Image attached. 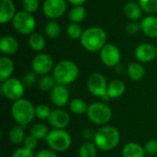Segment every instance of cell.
<instances>
[{"label":"cell","mask_w":157,"mask_h":157,"mask_svg":"<svg viewBox=\"0 0 157 157\" xmlns=\"http://www.w3.org/2000/svg\"><path fill=\"white\" fill-rule=\"evenodd\" d=\"M120 132L117 128L110 125H104L98 129L93 140L97 147L104 152H109L116 148L120 144Z\"/></svg>","instance_id":"obj_1"},{"label":"cell","mask_w":157,"mask_h":157,"mask_svg":"<svg viewBox=\"0 0 157 157\" xmlns=\"http://www.w3.org/2000/svg\"><path fill=\"white\" fill-rule=\"evenodd\" d=\"M80 43L89 52H100L107 44V33L100 27H90L84 30L80 38Z\"/></svg>","instance_id":"obj_2"},{"label":"cell","mask_w":157,"mask_h":157,"mask_svg":"<svg viewBox=\"0 0 157 157\" xmlns=\"http://www.w3.org/2000/svg\"><path fill=\"white\" fill-rule=\"evenodd\" d=\"M35 106L28 99L21 98L13 102L11 107V116L17 125L24 129L32 122L35 114Z\"/></svg>","instance_id":"obj_3"},{"label":"cell","mask_w":157,"mask_h":157,"mask_svg":"<svg viewBox=\"0 0 157 157\" xmlns=\"http://www.w3.org/2000/svg\"><path fill=\"white\" fill-rule=\"evenodd\" d=\"M79 75L78 65L71 60H62L57 63L52 71L56 84L67 86L75 82Z\"/></svg>","instance_id":"obj_4"},{"label":"cell","mask_w":157,"mask_h":157,"mask_svg":"<svg viewBox=\"0 0 157 157\" xmlns=\"http://www.w3.org/2000/svg\"><path fill=\"white\" fill-rule=\"evenodd\" d=\"M50 149L56 153H63L72 145V137L64 129H52L45 139Z\"/></svg>","instance_id":"obj_5"},{"label":"cell","mask_w":157,"mask_h":157,"mask_svg":"<svg viewBox=\"0 0 157 157\" xmlns=\"http://www.w3.org/2000/svg\"><path fill=\"white\" fill-rule=\"evenodd\" d=\"M86 116L92 123L104 126L110 121L112 110L104 102H94L89 105Z\"/></svg>","instance_id":"obj_6"},{"label":"cell","mask_w":157,"mask_h":157,"mask_svg":"<svg viewBox=\"0 0 157 157\" xmlns=\"http://www.w3.org/2000/svg\"><path fill=\"white\" fill-rule=\"evenodd\" d=\"M12 22V26L16 31L23 35H30L36 28V20L32 14L24 10L17 12Z\"/></svg>","instance_id":"obj_7"},{"label":"cell","mask_w":157,"mask_h":157,"mask_svg":"<svg viewBox=\"0 0 157 157\" xmlns=\"http://www.w3.org/2000/svg\"><path fill=\"white\" fill-rule=\"evenodd\" d=\"M2 95L13 102L21 99L25 93V86L21 80L11 77L1 84Z\"/></svg>","instance_id":"obj_8"},{"label":"cell","mask_w":157,"mask_h":157,"mask_svg":"<svg viewBox=\"0 0 157 157\" xmlns=\"http://www.w3.org/2000/svg\"><path fill=\"white\" fill-rule=\"evenodd\" d=\"M54 61L52 57L48 53L40 52L31 62V69L37 75H49L54 68Z\"/></svg>","instance_id":"obj_9"},{"label":"cell","mask_w":157,"mask_h":157,"mask_svg":"<svg viewBox=\"0 0 157 157\" xmlns=\"http://www.w3.org/2000/svg\"><path fill=\"white\" fill-rule=\"evenodd\" d=\"M109 83L104 75L100 73H93L89 75L86 81L88 91L95 97L102 98L107 94Z\"/></svg>","instance_id":"obj_10"},{"label":"cell","mask_w":157,"mask_h":157,"mask_svg":"<svg viewBox=\"0 0 157 157\" xmlns=\"http://www.w3.org/2000/svg\"><path fill=\"white\" fill-rule=\"evenodd\" d=\"M99 58L104 65L108 67H116L120 64L121 53L116 45L112 43H107L100 50Z\"/></svg>","instance_id":"obj_11"},{"label":"cell","mask_w":157,"mask_h":157,"mask_svg":"<svg viewBox=\"0 0 157 157\" xmlns=\"http://www.w3.org/2000/svg\"><path fill=\"white\" fill-rule=\"evenodd\" d=\"M66 8V0H45L42 4L43 14L51 20H56L63 17Z\"/></svg>","instance_id":"obj_12"},{"label":"cell","mask_w":157,"mask_h":157,"mask_svg":"<svg viewBox=\"0 0 157 157\" xmlns=\"http://www.w3.org/2000/svg\"><path fill=\"white\" fill-rule=\"evenodd\" d=\"M134 56L141 63H151L157 57V48L151 43H141L135 48Z\"/></svg>","instance_id":"obj_13"},{"label":"cell","mask_w":157,"mask_h":157,"mask_svg":"<svg viewBox=\"0 0 157 157\" xmlns=\"http://www.w3.org/2000/svg\"><path fill=\"white\" fill-rule=\"evenodd\" d=\"M50 98L52 103L57 109H63L70 102V93L66 86L63 85L56 84V86L50 92Z\"/></svg>","instance_id":"obj_14"},{"label":"cell","mask_w":157,"mask_h":157,"mask_svg":"<svg viewBox=\"0 0 157 157\" xmlns=\"http://www.w3.org/2000/svg\"><path fill=\"white\" fill-rule=\"evenodd\" d=\"M69 113L63 109H56L52 111L48 119V123L53 129H65L70 123Z\"/></svg>","instance_id":"obj_15"},{"label":"cell","mask_w":157,"mask_h":157,"mask_svg":"<svg viewBox=\"0 0 157 157\" xmlns=\"http://www.w3.org/2000/svg\"><path fill=\"white\" fill-rule=\"evenodd\" d=\"M17 14L16 6L12 0H0V23L6 24L13 20Z\"/></svg>","instance_id":"obj_16"},{"label":"cell","mask_w":157,"mask_h":157,"mask_svg":"<svg viewBox=\"0 0 157 157\" xmlns=\"http://www.w3.org/2000/svg\"><path fill=\"white\" fill-rule=\"evenodd\" d=\"M18 41L10 35H5L0 40V51L5 56H11L18 51Z\"/></svg>","instance_id":"obj_17"},{"label":"cell","mask_w":157,"mask_h":157,"mask_svg":"<svg viewBox=\"0 0 157 157\" xmlns=\"http://www.w3.org/2000/svg\"><path fill=\"white\" fill-rule=\"evenodd\" d=\"M140 25L141 29L145 36L151 39L157 38V17L149 15L143 18Z\"/></svg>","instance_id":"obj_18"},{"label":"cell","mask_w":157,"mask_h":157,"mask_svg":"<svg viewBox=\"0 0 157 157\" xmlns=\"http://www.w3.org/2000/svg\"><path fill=\"white\" fill-rule=\"evenodd\" d=\"M15 70L14 62L8 56H2L0 58V81H4L11 78Z\"/></svg>","instance_id":"obj_19"},{"label":"cell","mask_w":157,"mask_h":157,"mask_svg":"<svg viewBox=\"0 0 157 157\" xmlns=\"http://www.w3.org/2000/svg\"><path fill=\"white\" fill-rule=\"evenodd\" d=\"M122 157H145L146 153L144 147L134 142L126 144L121 151Z\"/></svg>","instance_id":"obj_20"},{"label":"cell","mask_w":157,"mask_h":157,"mask_svg":"<svg viewBox=\"0 0 157 157\" xmlns=\"http://www.w3.org/2000/svg\"><path fill=\"white\" fill-rule=\"evenodd\" d=\"M126 91V86L123 81L120 79H114L109 83L107 95L109 98H119L123 96Z\"/></svg>","instance_id":"obj_21"},{"label":"cell","mask_w":157,"mask_h":157,"mask_svg":"<svg viewBox=\"0 0 157 157\" xmlns=\"http://www.w3.org/2000/svg\"><path fill=\"white\" fill-rule=\"evenodd\" d=\"M123 13L130 20L137 21L143 16V9L139 4L134 2H129L124 5Z\"/></svg>","instance_id":"obj_22"},{"label":"cell","mask_w":157,"mask_h":157,"mask_svg":"<svg viewBox=\"0 0 157 157\" xmlns=\"http://www.w3.org/2000/svg\"><path fill=\"white\" fill-rule=\"evenodd\" d=\"M145 68L139 62H132L127 67L128 76L133 81H141L145 76Z\"/></svg>","instance_id":"obj_23"},{"label":"cell","mask_w":157,"mask_h":157,"mask_svg":"<svg viewBox=\"0 0 157 157\" xmlns=\"http://www.w3.org/2000/svg\"><path fill=\"white\" fill-rule=\"evenodd\" d=\"M29 45L36 52H40L46 46V40L42 34L33 32L29 36Z\"/></svg>","instance_id":"obj_24"},{"label":"cell","mask_w":157,"mask_h":157,"mask_svg":"<svg viewBox=\"0 0 157 157\" xmlns=\"http://www.w3.org/2000/svg\"><path fill=\"white\" fill-rule=\"evenodd\" d=\"M8 138H9V141L15 145H19L23 144L26 138L24 128L19 125H16L12 127L8 132Z\"/></svg>","instance_id":"obj_25"},{"label":"cell","mask_w":157,"mask_h":157,"mask_svg":"<svg viewBox=\"0 0 157 157\" xmlns=\"http://www.w3.org/2000/svg\"><path fill=\"white\" fill-rule=\"evenodd\" d=\"M68 107L72 113L75 115H84V114H86L89 105H87V103L82 98H76L70 100Z\"/></svg>","instance_id":"obj_26"},{"label":"cell","mask_w":157,"mask_h":157,"mask_svg":"<svg viewBox=\"0 0 157 157\" xmlns=\"http://www.w3.org/2000/svg\"><path fill=\"white\" fill-rule=\"evenodd\" d=\"M98 147L91 141H86L83 143L78 149L79 157H96L98 155Z\"/></svg>","instance_id":"obj_27"},{"label":"cell","mask_w":157,"mask_h":157,"mask_svg":"<svg viewBox=\"0 0 157 157\" xmlns=\"http://www.w3.org/2000/svg\"><path fill=\"white\" fill-rule=\"evenodd\" d=\"M86 11L83 6H73L68 14L70 21L74 23H81L86 18Z\"/></svg>","instance_id":"obj_28"},{"label":"cell","mask_w":157,"mask_h":157,"mask_svg":"<svg viewBox=\"0 0 157 157\" xmlns=\"http://www.w3.org/2000/svg\"><path fill=\"white\" fill-rule=\"evenodd\" d=\"M48 133H49V130H48L47 125L41 122L35 123L34 125L30 127V130H29V134L35 137L37 140L46 139Z\"/></svg>","instance_id":"obj_29"},{"label":"cell","mask_w":157,"mask_h":157,"mask_svg":"<svg viewBox=\"0 0 157 157\" xmlns=\"http://www.w3.org/2000/svg\"><path fill=\"white\" fill-rule=\"evenodd\" d=\"M56 86V81L52 75H42L38 81V87L40 91L43 92H51L52 89Z\"/></svg>","instance_id":"obj_30"},{"label":"cell","mask_w":157,"mask_h":157,"mask_svg":"<svg viewBox=\"0 0 157 157\" xmlns=\"http://www.w3.org/2000/svg\"><path fill=\"white\" fill-rule=\"evenodd\" d=\"M45 34L50 39H56L61 34V26L56 20H50L45 25Z\"/></svg>","instance_id":"obj_31"},{"label":"cell","mask_w":157,"mask_h":157,"mask_svg":"<svg viewBox=\"0 0 157 157\" xmlns=\"http://www.w3.org/2000/svg\"><path fill=\"white\" fill-rule=\"evenodd\" d=\"M84 30L79 23L71 22L66 28V33L72 40H80Z\"/></svg>","instance_id":"obj_32"},{"label":"cell","mask_w":157,"mask_h":157,"mask_svg":"<svg viewBox=\"0 0 157 157\" xmlns=\"http://www.w3.org/2000/svg\"><path fill=\"white\" fill-rule=\"evenodd\" d=\"M52 109L51 108L46 105V104H39L36 108H35V114H36V118H38L39 120L44 121L49 119V117L51 116L52 113Z\"/></svg>","instance_id":"obj_33"},{"label":"cell","mask_w":157,"mask_h":157,"mask_svg":"<svg viewBox=\"0 0 157 157\" xmlns=\"http://www.w3.org/2000/svg\"><path fill=\"white\" fill-rule=\"evenodd\" d=\"M139 5L143 11L148 14L157 12V0H139Z\"/></svg>","instance_id":"obj_34"},{"label":"cell","mask_w":157,"mask_h":157,"mask_svg":"<svg viewBox=\"0 0 157 157\" xmlns=\"http://www.w3.org/2000/svg\"><path fill=\"white\" fill-rule=\"evenodd\" d=\"M40 6L39 0H22V8L28 13H34Z\"/></svg>","instance_id":"obj_35"},{"label":"cell","mask_w":157,"mask_h":157,"mask_svg":"<svg viewBox=\"0 0 157 157\" xmlns=\"http://www.w3.org/2000/svg\"><path fill=\"white\" fill-rule=\"evenodd\" d=\"M21 81H22V83H23L25 87H30V86H32L36 83V81H37V75L33 71L27 72L22 76Z\"/></svg>","instance_id":"obj_36"},{"label":"cell","mask_w":157,"mask_h":157,"mask_svg":"<svg viewBox=\"0 0 157 157\" xmlns=\"http://www.w3.org/2000/svg\"><path fill=\"white\" fill-rule=\"evenodd\" d=\"M11 157H35V154L33 150L28 149L23 146L15 150Z\"/></svg>","instance_id":"obj_37"},{"label":"cell","mask_w":157,"mask_h":157,"mask_svg":"<svg viewBox=\"0 0 157 157\" xmlns=\"http://www.w3.org/2000/svg\"><path fill=\"white\" fill-rule=\"evenodd\" d=\"M144 150L146 155H157V140H149L144 144Z\"/></svg>","instance_id":"obj_38"},{"label":"cell","mask_w":157,"mask_h":157,"mask_svg":"<svg viewBox=\"0 0 157 157\" xmlns=\"http://www.w3.org/2000/svg\"><path fill=\"white\" fill-rule=\"evenodd\" d=\"M38 141L35 137H33L32 135H27L25 140H24V143H23V145L24 147L28 148V149H30V150H35L38 146Z\"/></svg>","instance_id":"obj_39"},{"label":"cell","mask_w":157,"mask_h":157,"mask_svg":"<svg viewBox=\"0 0 157 157\" xmlns=\"http://www.w3.org/2000/svg\"><path fill=\"white\" fill-rule=\"evenodd\" d=\"M141 29V25L139 23H137L136 21H131L130 23L127 24L126 26V31L130 34V35H135L137 34Z\"/></svg>","instance_id":"obj_40"},{"label":"cell","mask_w":157,"mask_h":157,"mask_svg":"<svg viewBox=\"0 0 157 157\" xmlns=\"http://www.w3.org/2000/svg\"><path fill=\"white\" fill-rule=\"evenodd\" d=\"M35 157H59L57 153L52 149H42L35 154Z\"/></svg>","instance_id":"obj_41"},{"label":"cell","mask_w":157,"mask_h":157,"mask_svg":"<svg viewBox=\"0 0 157 157\" xmlns=\"http://www.w3.org/2000/svg\"><path fill=\"white\" fill-rule=\"evenodd\" d=\"M82 135H83V137L86 140V141H92V140H94V138H95V134H96V132L93 130V129H91V128H85V129H83V131H82Z\"/></svg>","instance_id":"obj_42"},{"label":"cell","mask_w":157,"mask_h":157,"mask_svg":"<svg viewBox=\"0 0 157 157\" xmlns=\"http://www.w3.org/2000/svg\"><path fill=\"white\" fill-rule=\"evenodd\" d=\"M71 5H73L74 6H83L86 2V0H67Z\"/></svg>","instance_id":"obj_43"}]
</instances>
